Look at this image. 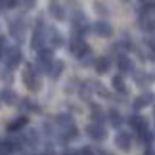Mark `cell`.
I'll use <instances>...</instances> for the list:
<instances>
[{
    "instance_id": "cell-23",
    "label": "cell",
    "mask_w": 155,
    "mask_h": 155,
    "mask_svg": "<svg viewBox=\"0 0 155 155\" xmlns=\"http://www.w3.org/2000/svg\"><path fill=\"white\" fill-rule=\"evenodd\" d=\"M50 14L56 17V19H63L65 17V14H63V10H61L59 4H50Z\"/></svg>"
},
{
    "instance_id": "cell-6",
    "label": "cell",
    "mask_w": 155,
    "mask_h": 155,
    "mask_svg": "<svg viewBox=\"0 0 155 155\" xmlns=\"http://www.w3.org/2000/svg\"><path fill=\"white\" fill-rule=\"evenodd\" d=\"M115 146L123 151H130V147H132V136H130V132L119 130L115 134Z\"/></svg>"
},
{
    "instance_id": "cell-35",
    "label": "cell",
    "mask_w": 155,
    "mask_h": 155,
    "mask_svg": "<svg viewBox=\"0 0 155 155\" xmlns=\"http://www.w3.org/2000/svg\"><path fill=\"white\" fill-rule=\"evenodd\" d=\"M0 102H2V98H0ZM0 107H2V104H0Z\"/></svg>"
},
{
    "instance_id": "cell-21",
    "label": "cell",
    "mask_w": 155,
    "mask_h": 155,
    "mask_svg": "<svg viewBox=\"0 0 155 155\" xmlns=\"http://www.w3.org/2000/svg\"><path fill=\"white\" fill-rule=\"evenodd\" d=\"M56 123L59 124V127H63V128H67L73 124V119H71V115H58L56 117Z\"/></svg>"
},
{
    "instance_id": "cell-28",
    "label": "cell",
    "mask_w": 155,
    "mask_h": 155,
    "mask_svg": "<svg viewBox=\"0 0 155 155\" xmlns=\"http://www.w3.org/2000/svg\"><path fill=\"white\" fill-rule=\"evenodd\" d=\"M144 12H155V0H146V6H144Z\"/></svg>"
},
{
    "instance_id": "cell-5",
    "label": "cell",
    "mask_w": 155,
    "mask_h": 155,
    "mask_svg": "<svg viewBox=\"0 0 155 155\" xmlns=\"http://www.w3.org/2000/svg\"><path fill=\"white\" fill-rule=\"evenodd\" d=\"M71 23H73V31L77 35H86L88 31H90V25H88V19L86 15L82 14V12H75L73 19H71Z\"/></svg>"
},
{
    "instance_id": "cell-30",
    "label": "cell",
    "mask_w": 155,
    "mask_h": 155,
    "mask_svg": "<svg viewBox=\"0 0 155 155\" xmlns=\"http://www.w3.org/2000/svg\"><path fill=\"white\" fill-rule=\"evenodd\" d=\"M0 50H4V37H0Z\"/></svg>"
},
{
    "instance_id": "cell-12",
    "label": "cell",
    "mask_w": 155,
    "mask_h": 155,
    "mask_svg": "<svg viewBox=\"0 0 155 155\" xmlns=\"http://www.w3.org/2000/svg\"><path fill=\"white\" fill-rule=\"evenodd\" d=\"M10 33H12V37L17 38V40H21L23 38V33H25V23H23L21 19H14L10 23Z\"/></svg>"
},
{
    "instance_id": "cell-8",
    "label": "cell",
    "mask_w": 155,
    "mask_h": 155,
    "mask_svg": "<svg viewBox=\"0 0 155 155\" xmlns=\"http://www.w3.org/2000/svg\"><path fill=\"white\" fill-rule=\"evenodd\" d=\"M27 123H29V119L23 115V117H17L14 119L12 123L6 124V132H10V134H17V132H21L23 127H27Z\"/></svg>"
},
{
    "instance_id": "cell-14",
    "label": "cell",
    "mask_w": 155,
    "mask_h": 155,
    "mask_svg": "<svg viewBox=\"0 0 155 155\" xmlns=\"http://www.w3.org/2000/svg\"><path fill=\"white\" fill-rule=\"evenodd\" d=\"M155 100V96L151 92H146V94H142V96H138L134 100V109H142V107H147L151 102Z\"/></svg>"
},
{
    "instance_id": "cell-1",
    "label": "cell",
    "mask_w": 155,
    "mask_h": 155,
    "mask_svg": "<svg viewBox=\"0 0 155 155\" xmlns=\"http://www.w3.org/2000/svg\"><path fill=\"white\" fill-rule=\"evenodd\" d=\"M23 82H25V86L31 92H38L40 88H42V79H40L38 71L35 69L33 65H27V67L23 69Z\"/></svg>"
},
{
    "instance_id": "cell-10",
    "label": "cell",
    "mask_w": 155,
    "mask_h": 155,
    "mask_svg": "<svg viewBox=\"0 0 155 155\" xmlns=\"http://www.w3.org/2000/svg\"><path fill=\"white\" fill-rule=\"evenodd\" d=\"M94 33L98 35V37H104V38H109L111 35H113V27L109 25L107 21H102L100 19L96 25H94Z\"/></svg>"
},
{
    "instance_id": "cell-11",
    "label": "cell",
    "mask_w": 155,
    "mask_h": 155,
    "mask_svg": "<svg viewBox=\"0 0 155 155\" xmlns=\"http://www.w3.org/2000/svg\"><path fill=\"white\" fill-rule=\"evenodd\" d=\"M48 44L52 46V48H59V46L63 44L61 33H59L58 29H54V27H48Z\"/></svg>"
},
{
    "instance_id": "cell-25",
    "label": "cell",
    "mask_w": 155,
    "mask_h": 155,
    "mask_svg": "<svg viewBox=\"0 0 155 155\" xmlns=\"http://www.w3.org/2000/svg\"><path fill=\"white\" fill-rule=\"evenodd\" d=\"M92 117H94V121H98V123H102L104 119H105V115H104V111H102V109H98L96 105L92 107Z\"/></svg>"
},
{
    "instance_id": "cell-34",
    "label": "cell",
    "mask_w": 155,
    "mask_h": 155,
    "mask_svg": "<svg viewBox=\"0 0 155 155\" xmlns=\"http://www.w3.org/2000/svg\"><path fill=\"white\" fill-rule=\"evenodd\" d=\"M48 155H58V153H48Z\"/></svg>"
},
{
    "instance_id": "cell-19",
    "label": "cell",
    "mask_w": 155,
    "mask_h": 155,
    "mask_svg": "<svg viewBox=\"0 0 155 155\" xmlns=\"http://www.w3.org/2000/svg\"><path fill=\"white\" fill-rule=\"evenodd\" d=\"M111 84H113V88H115L117 92H121V94H127V86H124V81H123V77H121V75L113 77Z\"/></svg>"
},
{
    "instance_id": "cell-32",
    "label": "cell",
    "mask_w": 155,
    "mask_h": 155,
    "mask_svg": "<svg viewBox=\"0 0 155 155\" xmlns=\"http://www.w3.org/2000/svg\"><path fill=\"white\" fill-rule=\"evenodd\" d=\"M146 155H153V151H151V150H147V153H146Z\"/></svg>"
},
{
    "instance_id": "cell-26",
    "label": "cell",
    "mask_w": 155,
    "mask_h": 155,
    "mask_svg": "<svg viewBox=\"0 0 155 155\" xmlns=\"http://www.w3.org/2000/svg\"><path fill=\"white\" fill-rule=\"evenodd\" d=\"M63 155H94L92 150H88V147H82L79 151H63Z\"/></svg>"
},
{
    "instance_id": "cell-20",
    "label": "cell",
    "mask_w": 155,
    "mask_h": 155,
    "mask_svg": "<svg viewBox=\"0 0 155 155\" xmlns=\"http://www.w3.org/2000/svg\"><path fill=\"white\" fill-rule=\"evenodd\" d=\"M107 115H109V123L113 124V127H121V123H123V117H121V113H119L117 109H109V113H107Z\"/></svg>"
},
{
    "instance_id": "cell-16",
    "label": "cell",
    "mask_w": 155,
    "mask_h": 155,
    "mask_svg": "<svg viewBox=\"0 0 155 155\" xmlns=\"http://www.w3.org/2000/svg\"><path fill=\"white\" fill-rule=\"evenodd\" d=\"M63 67H65V65H63L61 59H54L52 65H50V71H48L50 77H52V79H59L61 73H63Z\"/></svg>"
},
{
    "instance_id": "cell-4",
    "label": "cell",
    "mask_w": 155,
    "mask_h": 155,
    "mask_svg": "<svg viewBox=\"0 0 155 155\" xmlns=\"http://www.w3.org/2000/svg\"><path fill=\"white\" fill-rule=\"evenodd\" d=\"M4 59H6V69H15V67H19L23 56L17 46H12V48L4 50Z\"/></svg>"
},
{
    "instance_id": "cell-27",
    "label": "cell",
    "mask_w": 155,
    "mask_h": 155,
    "mask_svg": "<svg viewBox=\"0 0 155 155\" xmlns=\"http://www.w3.org/2000/svg\"><path fill=\"white\" fill-rule=\"evenodd\" d=\"M94 8H96V12H98V14H102V15H107V14H109L104 2H94Z\"/></svg>"
},
{
    "instance_id": "cell-2",
    "label": "cell",
    "mask_w": 155,
    "mask_h": 155,
    "mask_svg": "<svg viewBox=\"0 0 155 155\" xmlns=\"http://www.w3.org/2000/svg\"><path fill=\"white\" fill-rule=\"evenodd\" d=\"M48 42V27H44L42 21H37V29L33 33V40H31V48L35 52L42 50L44 44Z\"/></svg>"
},
{
    "instance_id": "cell-3",
    "label": "cell",
    "mask_w": 155,
    "mask_h": 155,
    "mask_svg": "<svg viewBox=\"0 0 155 155\" xmlns=\"http://www.w3.org/2000/svg\"><path fill=\"white\" fill-rule=\"evenodd\" d=\"M84 132L88 138H92L94 142H104L107 138V130L102 123H98V121H94V123H88L86 124V128H84Z\"/></svg>"
},
{
    "instance_id": "cell-33",
    "label": "cell",
    "mask_w": 155,
    "mask_h": 155,
    "mask_svg": "<svg viewBox=\"0 0 155 155\" xmlns=\"http://www.w3.org/2000/svg\"><path fill=\"white\" fill-rule=\"evenodd\" d=\"M2 52H4V50H0V58H2Z\"/></svg>"
},
{
    "instance_id": "cell-36",
    "label": "cell",
    "mask_w": 155,
    "mask_h": 155,
    "mask_svg": "<svg viewBox=\"0 0 155 155\" xmlns=\"http://www.w3.org/2000/svg\"><path fill=\"white\" fill-rule=\"evenodd\" d=\"M142 2H146V0H142Z\"/></svg>"
},
{
    "instance_id": "cell-13",
    "label": "cell",
    "mask_w": 155,
    "mask_h": 155,
    "mask_svg": "<svg viewBox=\"0 0 155 155\" xmlns=\"http://www.w3.org/2000/svg\"><path fill=\"white\" fill-rule=\"evenodd\" d=\"M117 67H119V71H121V73H132L134 65H132V61H130L128 56L121 54V56L117 58Z\"/></svg>"
},
{
    "instance_id": "cell-9",
    "label": "cell",
    "mask_w": 155,
    "mask_h": 155,
    "mask_svg": "<svg viewBox=\"0 0 155 155\" xmlns=\"http://www.w3.org/2000/svg\"><path fill=\"white\" fill-rule=\"evenodd\" d=\"M86 48V44H84V40H82V35H73V38L69 40V50L71 54H75V56H79V54Z\"/></svg>"
},
{
    "instance_id": "cell-7",
    "label": "cell",
    "mask_w": 155,
    "mask_h": 155,
    "mask_svg": "<svg viewBox=\"0 0 155 155\" xmlns=\"http://www.w3.org/2000/svg\"><path fill=\"white\" fill-rule=\"evenodd\" d=\"M128 124H130V128H132L134 132H138V134L147 130V121H146V117H142V115H130Z\"/></svg>"
},
{
    "instance_id": "cell-29",
    "label": "cell",
    "mask_w": 155,
    "mask_h": 155,
    "mask_svg": "<svg viewBox=\"0 0 155 155\" xmlns=\"http://www.w3.org/2000/svg\"><path fill=\"white\" fill-rule=\"evenodd\" d=\"M21 2H23V6H27V8H33L37 0H21Z\"/></svg>"
},
{
    "instance_id": "cell-31",
    "label": "cell",
    "mask_w": 155,
    "mask_h": 155,
    "mask_svg": "<svg viewBox=\"0 0 155 155\" xmlns=\"http://www.w3.org/2000/svg\"><path fill=\"white\" fill-rule=\"evenodd\" d=\"M100 155H111V153H107V151H100Z\"/></svg>"
},
{
    "instance_id": "cell-24",
    "label": "cell",
    "mask_w": 155,
    "mask_h": 155,
    "mask_svg": "<svg viewBox=\"0 0 155 155\" xmlns=\"http://www.w3.org/2000/svg\"><path fill=\"white\" fill-rule=\"evenodd\" d=\"M140 136H142V142H144L146 146H151L153 142H155V134L151 132V130H144Z\"/></svg>"
},
{
    "instance_id": "cell-22",
    "label": "cell",
    "mask_w": 155,
    "mask_h": 155,
    "mask_svg": "<svg viewBox=\"0 0 155 155\" xmlns=\"http://www.w3.org/2000/svg\"><path fill=\"white\" fill-rule=\"evenodd\" d=\"M17 4H19V0H0V12L14 10V8H17Z\"/></svg>"
},
{
    "instance_id": "cell-15",
    "label": "cell",
    "mask_w": 155,
    "mask_h": 155,
    "mask_svg": "<svg viewBox=\"0 0 155 155\" xmlns=\"http://www.w3.org/2000/svg\"><path fill=\"white\" fill-rule=\"evenodd\" d=\"M0 98H2V102L8 104V105H14L15 102H19V96H17L12 88H4V90H0Z\"/></svg>"
},
{
    "instance_id": "cell-18",
    "label": "cell",
    "mask_w": 155,
    "mask_h": 155,
    "mask_svg": "<svg viewBox=\"0 0 155 155\" xmlns=\"http://www.w3.org/2000/svg\"><path fill=\"white\" fill-rule=\"evenodd\" d=\"M140 27H142V31H146V33H153L155 31V21L151 19V17H142Z\"/></svg>"
},
{
    "instance_id": "cell-17",
    "label": "cell",
    "mask_w": 155,
    "mask_h": 155,
    "mask_svg": "<svg viewBox=\"0 0 155 155\" xmlns=\"http://www.w3.org/2000/svg\"><path fill=\"white\" fill-rule=\"evenodd\" d=\"M94 67H96V71H98L100 75H105L107 71H109V67H111V61H109V58L102 56L100 59H96V65H94Z\"/></svg>"
}]
</instances>
